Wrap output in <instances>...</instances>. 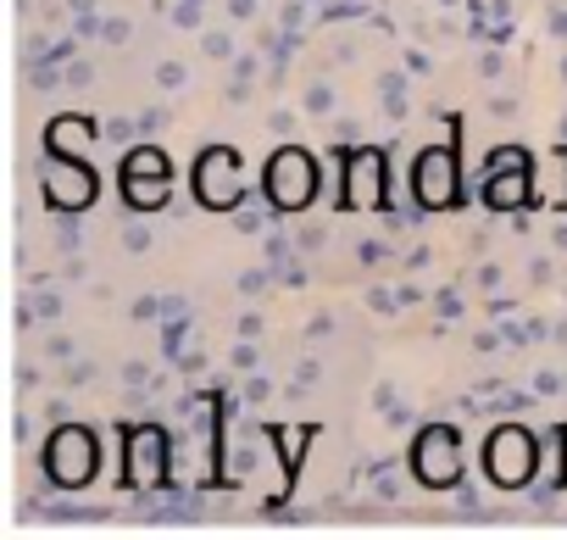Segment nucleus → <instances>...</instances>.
<instances>
[{
  "label": "nucleus",
  "mask_w": 567,
  "mask_h": 540,
  "mask_svg": "<svg viewBox=\"0 0 567 540\" xmlns=\"http://www.w3.org/2000/svg\"><path fill=\"white\" fill-rule=\"evenodd\" d=\"M95 462H101V446H95V435H90L84 424H62V429L45 440V473H51V485H62V490L90 485V479H95Z\"/></svg>",
  "instance_id": "nucleus-1"
},
{
  "label": "nucleus",
  "mask_w": 567,
  "mask_h": 540,
  "mask_svg": "<svg viewBox=\"0 0 567 540\" xmlns=\"http://www.w3.org/2000/svg\"><path fill=\"white\" fill-rule=\"evenodd\" d=\"M261 190H267V201H272L278 212H301V206L318 195V162H312L301 145H284V151L267 162Z\"/></svg>",
  "instance_id": "nucleus-2"
},
{
  "label": "nucleus",
  "mask_w": 567,
  "mask_h": 540,
  "mask_svg": "<svg viewBox=\"0 0 567 540\" xmlns=\"http://www.w3.org/2000/svg\"><path fill=\"white\" fill-rule=\"evenodd\" d=\"M534 435L523 424H501L489 440H484V473L501 485V490H517L534 479Z\"/></svg>",
  "instance_id": "nucleus-3"
},
{
  "label": "nucleus",
  "mask_w": 567,
  "mask_h": 540,
  "mask_svg": "<svg viewBox=\"0 0 567 540\" xmlns=\"http://www.w3.org/2000/svg\"><path fill=\"white\" fill-rule=\"evenodd\" d=\"M40 184H45V201L62 206V212H79L95 201V173L84 162H73L68 151H51L45 167H40Z\"/></svg>",
  "instance_id": "nucleus-4"
},
{
  "label": "nucleus",
  "mask_w": 567,
  "mask_h": 540,
  "mask_svg": "<svg viewBox=\"0 0 567 540\" xmlns=\"http://www.w3.org/2000/svg\"><path fill=\"white\" fill-rule=\"evenodd\" d=\"M412 195L423 201V206H456V195H462V179H456V156L445 151V145H434V151H423L417 156V167H412Z\"/></svg>",
  "instance_id": "nucleus-5"
},
{
  "label": "nucleus",
  "mask_w": 567,
  "mask_h": 540,
  "mask_svg": "<svg viewBox=\"0 0 567 540\" xmlns=\"http://www.w3.org/2000/svg\"><path fill=\"white\" fill-rule=\"evenodd\" d=\"M412 473L423 479V485H456V473H462V457H456V435L445 429V424H434V429H423L417 435V446H412Z\"/></svg>",
  "instance_id": "nucleus-6"
},
{
  "label": "nucleus",
  "mask_w": 567,
  "mask_h": 540,
  "mask_svg": "<svg viewBox=\"0 0 567 540\" xmlns=\"http://www.w3.org/2000/svg\"><path fill=\"white\" fill-rule=\"evenodd\" d=\"M195 195L206 201V206H239L245 201V190H239V156L234 151H206L200 162H195Z\"/></svg>",
  "instance_id": "nucleus-7"
},
{
  "label": "nucleus",
  "mask_w": 567,
  "mask_h": 540,
  "mask_svg": "<svg viewBox=\"0 0 567 540\" xmlns=\"http://www.w3.org/2000/svg\"><path fill=\"white\" fill-rule=\"evenodd\" d=\"M162 468H167V440H162V429H134L128 435V485H140V490H151V485H162Z\"/></svg>",
  "instance_id": "nucleus-8"
},
{
  "label": "nucleus",
  "mask_w": 567,
  "mask_h": 540,
  "mask_svg": "<svg viewBox=\"0 0 567 540\" xmlns=\"http://www.w3.org/2000/svg\"><path fill=\"white\" fill-rule=\"evenodd\" d=\"M379 179H384V156L379 151L351 156V167H346V206H379L384 201Z\"/></svg>",
  "instance_id": "nucleus-9"
},
{
  "label": "nucleus",
  "mask_w": 567,
  "mask_h": 540,
  "mask_svg": "<svg viewBox=\"0 0 567 540\" xmlns=\"http://www.w3.org/2000/svg\"><path fill=\"white\" fill-rule=\"evenodd\" d=\"M528 195H534V173H528V167H495L489 184H484V201L501 206V212H506V206H523Z\"/></svg>",
  "instance_id": "nucleus-10"
},
{
  "label": "nucleus",
  "mask_w": 567,
  "mask_h": 540,
  "mask_svg": "<svg viewBox=\"0 0 567 540\" xmlns=\"http://www.w3.org/2000/svg\"><path fill=\"white\" fill-rule=\"evenodd\" d=\"M123 195H128V206L156 212V206L167 201V179H162V173H123Z\"/></svg>",
  "instance_id": "nucleus-11"
},
{
  "label": "nucleus",
  "mask_w": 567,
  "mask_h": 540,
  "mask_svg": "<svg viewBox=\"0 0 567 540\" xmlns=\"http://www.w3.org/2000/svg\"><path fill=\"white\" fill-rule=\"evenodd\" d=\"M123 173H162V179H167V162H162V151H156V145H140V151H128Z\"/></svg>",
  "instance_id": "nucleus-12"
}]
</instances>
